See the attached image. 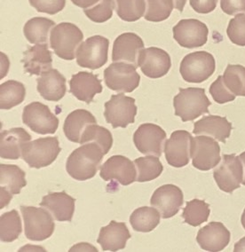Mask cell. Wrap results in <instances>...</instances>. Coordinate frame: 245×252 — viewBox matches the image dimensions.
Returning <instances> with one entry per match:
<instances>
[{
  "label": "cell",
  "instance_id": "cell-15",
  "mask_svg": "<svg viewBox=\"0 0 245 252\" xmlns=\"http://www.w3.org/2000/svg\"><path fill=\"white\" fill-rule=\"evenodd\" d=\"M193 137L188 131H173L164 144L166 161L171 166L182 168L188 164L191 158V144Z\"/></svg>",
  "mask_w": 245,
  "mask_h": 252
},
{
  "label": "cell",
  "instance_id": "cell-31",
  "mask_svg": "<svg viewBox=\"0 0 245 252\" xmlns=\"http://www.w3.org/2000/svg\"><path fill=\"white\" fill-rule=\"evenodd\" d=\"M161 214L157 209L144 207L138 208L130 217V223L132 228L137 232L149 233L159 225Z\"/></svg>",
  "mask_w": 245,
  "mask_h": 252
},
{
  "label": "cell",
  "instance_id": "cell-40",
  "mask_svg": "<svg viewBox=\"0 0 245 252\" xmlns=\"http://www.w3.org/2000/svg\"><path fill=\"white\" fill-rule=\"evenodd\" d=\"M114 7L113 0H100L96 5L84 10V13L94 23H105L112 17Z\"/></svg>",
  "mask_w": 245,
  "mask_h": 252
},
{
  "label": "cell",
  "instance_id": "cell-48",
  "mask_svg": "<svg viewBox=\"0 0 245 252\" xmlns=\"http://www.w3.org/2000/svg\"><path fill=\"white\" fill-rule=\"evenodd\" d=\"M173 3H174V8L179 10L180 12H182L186 5V0H173Z\"/></svg>",
  "mask_w": 245,
  "mask_h": 252
},
{
  "label": "cell",
  "instance_id": "cell-10",
  "mask_svg": "<svg viewBox=\"0 0 245 252\" xmlns=\"http://www.w3.org/2000/svg\"><path fill=\"white\" fill-rule=\"evenodd\" d=\"M109 41L102 36H93L82 43L77 51V63L82 68L98 69L108 62Z\"/></svg>",
  "mask_w": 245,
  "mask_h": 252
},
{
  "label": "cell",
  "instance_id": "cell-45",
  "mask_svg": "<svg viewBox=\"0 0 245 252\" xmlns=\"http://www.w3.org/2000/svg\"><path fill=\"white\" fill-rule=\"evenodd\" d=\"M218 0H190L191 7L198 14H209L217 6Z\"/></svg>",
  "mask_w": 245,
  "mask_h": 252
},
{
  "label": "cell",
  "instance_id": "cell-20",
  "mask_svg": "<svg viewBox=\"0 0 245 252\" xmlns=\"http://www.w3.org/2000/svg\"><path fill=\"white\" fill-rule=\"evenodd\" d=\"M144 49V43L135 33H123L114 42L112 61L125 62L138 68V58L141 51Z\"/></svg>",
  "mask_w": 245,
  "mask_h": 252
},
{
  "label": "cell",
  "instance_id": "cell-32",
  "mask_svg": "<svg viewBox=\"0 0 245 252\" xmlns=\"http://www.w3.org/2000/svg\"><path fill=\"white\" fill-rule=\"evenodd\" d=\"M26 95L25 86L15 80H8L0 86V108L11 109L23 103Z\"/></svg>",
  "mask_w": 245,
  "mask_h": 252
},
{
  "label": "cell",
  "instance_id": "cell-49",
  "mask_svg": "<svg viewBox=\"0 0 245 252\" xmlns=\"http://www.w3.org/2000/svg\"><path fill=\"white\" fill-rule=\"evenodd\" d=\"M239 158H240L242 163H243V166H244V180H243L242 184L244 185L245 187V151L244 153L241 154L240 156H239Z\"/></svg>",
  "mask_w": 245,
  "mask_h": 252
},
{
  "label": "cell",
  "instance_id": "cell-16",
  "mask_svg": "<svg viewBox=\"0 0 245 252\" xmlns=\"http://www.w3.org/2000/svg\"><path fill=\"white\" fill-rule=\"evenodd\" d=\"M138 66L146 77L160 78L169 72L172 62L168 53L164 50L150 47L141 50L138 58Z\"/></svg>",
  "mask_w": 245,
  "mask_h": 252
},
{
  "label": "cell",
  "instance_id": "cell-6",
  "mask_svg": "<svg viewBox=\"0 0 245 252\" xmlns=\"http://www.w3.org/2000/svg\"><path fill=\"white\" fill-rule=\"evenodd\" d=\"M216 69L213 54L205 51L187 54L182 60L180 72L182 78L188 83L200 84L212 77Z\"/></svg>",
  "mask_w": 245,
  "mask_h": 252
},
{
  "label": "cell",
  "instance_id": "cell-19",
  "mask_svg": "<svg viewBox=\"0 0 245 252\" xmlns=\"http://www.w3.org/2000/svg\"><path fill=\"white\" fill-rule=\"evenodd\" d=\"M231 234L221 222H211L198 231L196 242L204 251L221 252L230 243Z\"/></svg>",
  "mask_w": 245,
  "mask_h": 252
},
{
  "label": "cell",
  "instance_id": "cell-50",
  "mask_svg": "<svg viewBox=\"0 0 245 252\" xmlns=\"http://www.w3.org/2000/svg\"><path fill=\"white\" fill-rule=\"evenodd\" d=\"M241 222H242V225L244 226V228L245 229V209L244 212H243V215H242V218H241Z\"/></svg>",
  "mask_w": 245,
  "mask_h": 252
},
{
  "label": "cell",
  "instance_id": "cell-18",
  "mask_svg": "<svg viewBox=\"0 0 245 252\" xmlns=\"http://www.w3.org/2000/svg\"><path fill=\"white\" fill-rule=\"evenodd\" d=\"M135 163L122 156H113L100 167V176L105 180H117L122 186L136 181Z\"/></svg>",
  "mask_w": 245,
  "mask_h": 252
},
{
  "label": "cell",
  "instance_id": "cell-29",
  "mask_svg": "<svg viewBox=\"0 0 245 252\" xmlns=\"http://www.w3.org/2000/svg\"><path fill=\"white\" fill-rule=\"evenodd\" d=\"M25 172L14 164L0 165V191L5 194H18L27 186Z\"/></svg>",
  "mask_w": 245,
  "mask_h": 252
},
{
  "label": "cell",
  "instance_id": "cell-1",
  "mask_svg": "<svg viewBox=\"0 0 245 252\" xmlns=\"http://www.w3.org/2000/svg\"><path fill=\"white\" fill-rule=\"evenodd\" d=\"M104 153L99 145L95 142L86 143L75 149L68 157L66 170L74 180H90L100 169Z\"/></svg>",
  "mask_w": 245,
  "mask_h": 252
},
{
  "label": "cell",
  "instance_id": "cell-34",
  "mask_svg": "<svg viewBox=\"0 0 245 252\" xmlns=\"http://www.w3.org/2000/svg\"><path fill=\"white\" fill-rule=\"evenodd\" d=\"M210 205L203 200L194 199L186 203V207L183 210L182 218L186 224L192 226H199L209 219Z\"/></svg>",
  "mask_w": 245,
  "mask_h": 252
},
{
  "label": "cell",
  "instance_id": "cell-25",
  "mask_svg": "<svg viewBox=\"0 0 245 252\" xmlns=\"http://www.w3.org/2000/svg\"><path fill=\"white\" fill-rule=\"evenodd\" d=\"M39 94L49 101H59L67 92L66 78L57 70L51 68L36 79Z\"/></svg>",
  "mask_w": 245,
  "mask_h": 252
},
{
  "label": "cell",
  "instance_id": "cell-7",
  "mask_svg": "<svg viewBox=\"0 0 245 252\" xmlns=\"http://www.w3.org/2000/svg\"><path fill=\"white\" fill-rule=\"evenodd\" d=\"M131 63H114L104 70L106 86L118 93H132L140 85L141 77Z\"/></svg>",
  "mask_w": 245,
  "mask_h": 252
},
{
  "label": "cell",
  "instance_id": "cell-44",
  "mask_svg": "<svg viewBox=\"0 0 245 252\" xmlns=\"http://www.w3.org/2000/svg\"><path fill=\"white\" fill-rule=\"evenodd\" d=\"M220 7L228 15L245 13V0H220Z\"/></svg>",
  "mask_w": 245,
  "mask_h": 252
},
{
  "label": "cell",
  "instance_id": "cell-41",
  "mask_svg": "<svg viewBox=\"0 0 245 252\" xmlns=\"http://www.w3.org/2000/svg\"><path fill=\"white\" fill-rule=\"evenodd\" d=\"M227 34L233 44L245 46V14H236L230 20L227 27Z\"/></svg>",
  "mask_w": 245,
  "mask_h": 252
},
{
  "label": "cell",
  "instance_id": "cell-14",
  "mask_svg": "<svg viewBox=\"0 0 245 252\" xmlns=\"http://www.w3.org/2000/svg\"><path fill=\"white\" fill-rule=\"evenodd\" d=\"M166 140V132L154 124H143L135 131L133 142L141 153L160 158Z\"/></svg>",
  "mask_w": 245,
  "mask_h": 252
},
{
  "label": "cell",
  "instance_id": "cell-9",
  "mask_svg": "<svg viewBox=\"0 0 245 252\" xmlns=\"http://www.w3.org/2000/svg\"><path fill=\"white\" fill-rule=\"evenodd\" d=\"M136 115L135 99L122 94L112 95L105 103V119L114 129L126 128L128 125L134 123Z\"/></svg>",
  "mask_w": 245,
  "mask_h": 252
},
{
  "label": "cell",
  "instance_id": "cell-33",
  "mask_svg": "<svg viewBox=\"0 0 245 252\" xmlns=\"http://www.w3.org/2000/svg\"><path fill=\"white\" fill-rule=\"evenodd\" d=\"M22 221L18 212L13 210L0 218V239L4 243H13L22 234Z\"/></svg>",
  "mask_w": 245,
  "mask_h": 252
},
{
  "label": "cell",
  "instance_id": "cell-39",
  "mask_svg": "<svg viewBox=\"0 0 245 252\" xmlns=\"http://www.w3.org/2000/svg\"><path fill=\"white\" fill-rule=\"evenodd\" d=\"M145 17L149 22L159 23L168 19L174 8L173 0H146Z\"/></svg>",
  "mask_w": 245,
  "mask_h": 252
},
{
  "label": "cell",
  "instance_id": "cell-46",
  "mask_svg": "<svg viewBox=\"0 0 245 252\" xmlns=\"http://www.w3.org/2000/svg\"><path fill=\"white\" fill-rule=\"evenodd\" d=\"M100 0H71L74 5H77L78 7H81L84 9H87L96 5Z\"/></svg>",
  "mask_w": 245,
  "mask_h": 252
},
{
  "label": "cell",
  "instance_id": "cell-22",
  "mask_svg": "<svg viewBox=\"0 0 245 252\" xmlns=\"http://www.w3.org/2000/svg\"><path fill=\"white\" fill-rule=\"evenodd\" d=\"M31 140V136L23 128H13L1 132L0 157L3 159L17 160L22 157L23 148Z\"/></svg>",
  "mask_w": 245,
  "mask_h": 252
},
{
  "label": "cell",
  "instance_id": "cell-36",
  "mask_svg": "<svg viewBox=\"0 0 245 252\" xmlns=\"http://www.w3.org/2000/svg\"><path fill=\"white\" fill-rule=\"evenodd\" d=\"M89 142H95L100 146L104 155L109 153L113 145V137L111 132L102 126L93 124L87 127V130L82 136L80 144L84 145Z\"/></svg>",
  "mask_w": 245,
  "mask_h": 252
},
{
  "label": "cell",
  "instance_id": "cell-5",
  "mask_svg": "<svg viewBox=\"0 0 245 252\" xmlns=\"http://www.w3.org/2000/svg\"><path fill=\"white\" fill-rule=\"evenodd\" d=\"M25 235L29 240L41 242L54 234L55 224L50 212L43 208L22 206Z\"/></svg>",
  "mask_w": 245,
  "mask_h": 252
},
{
  "label": "cell",
  "instance_id": "cell-38",
  "mask_svg": "<svg viewBox=\"0 0 245 252\" xmlns=\"http://www.w3.org/2000/svg\"><path fill=\"white\" fill-rule=\"evenodd\" d=\"M117 14L124 22H136L145 14V0H116Z\"/></svg>",
  "mask_w": 245,
  "mask_h": 252
},
{
  "label": "cell",
  "instance_id": "cell-43",
  "mask_svg": "<svg viewBox=\"0 0 245 252\" xmlns=\"http://www.w3.org/2000/svg\"><path fill=\"white\" fill-rule=\"evenodd\" d=\"M30 4L39 13L53 15L62 11L66 0H30Z\"/></svg>",
  "mask_w": 245,
  "mask_h": 252
},
{
  "label": "cell",
  "instance_id": "cell-4",
  "mask_svg": "<svg viewBox=\"0 0 245 252\" xmlns=\"http://www.w3.org/2000/svg\"><path fill=\"white\" fill-rule=\"evenodd\" d=\"M61 151L57 137H46L24 145L22 158L31 168L40 169L55 162Z\"/></svg>",
  "mask_w": 245,
  "mask_h": 252
},
{
  "label": "cell",
  "instance_id": "cell-27",
  "mask_svg": "<svg viewBox=\"0 0 245 252\" xmlns=\"http://www.w3.org/2000/svg\"><path fill=\"white\" fill-rule=\"evenodd\" d=\"M231 130L232 124L227 121V117L207 116L195 122L193 132L195 135L211 136L219 142L226 143Z\"/></svg>",
  "mask_w": 245,
  "mask_h": 252
},
{
  "label": "cell",
  "instance_id": "cell-30",
  "mask_svg": "<svg viewBox=\"0 0 245 252\" xmlns=\"http://www.w3.org/2000/svg\"><path fill=\"white\" fill-rule=\"evenodd\" d=\"M53 27H55V23L50 19L35 17L24 25L23 33L31 44H47L48 34Z\"/></svg>",
  "mask_w": 245,
  "mask_h": 252
},
{
  "label": "cell",
  "instance_id": "cell-12",
  "mask_svg": "<svg viewBox=\"0 0 245 252\" xmlns=\"http://www.w3.org/2000/svg\"><path fill=\"white\" fill-rule=\"evenodd\" d=\"M214 180L218 189L228 194L240 188L244 180V166L239 157L224 155L222 160L214 171Z\"/></svg>",
  "mask_w": 245,
  "mask_h": 252
},
{
  "label": "cell",
  "instance_id": "cell-24",
  "mask_svg": "<svg viewBox=\"0 0 245 252\" xmlns=\"http://www.w3.org/2000/svg\"><path fill=\"white\" fill-rule=\"evenodd\" d=\"M24 71L30 75L41 76L53 66L52 53L47 44H36L24 52L22 60Z\"/></svg>",
  "mask_w": 245,
  "mask_h": 252
},
{
  "label": "cell",
  "instance_id": "cell-47",
  "mask_svg": "<svg viewBox=\"0 0 245 252\" xmlns=\"http://www.w3.org/2000/svg\"><path fill=\"white\" fill-rule=\"evenodd\" d=\"M234 252H245V236L244 238L241 239L240 241H239L238 243H236V244H235Z\"/></svg>",
  "mask_w": 245,
  "mask_h": 252
},
{
  "label": "cell",
  "instance_id": "cell-3",
  "mask_svg": "<svg viewBox=\"0 0 245 252\" xmlns=\"http://www.w3.org/2000/svg\"><path fill=\"white\" fill-rule=\"evenodd\" d=\"M83 39V32L75 24L60 23L51 32V48L60 58L72 61Z\"/></svg>",
  "mask_w": 245,
  "mask_h": 252
},
{
  "label": "cell",
  "instance_id": "cell-23",
  "mask_svg": "<svg viewBox=\"0 0 245 252\" xmlns=\"http://www.w3.org/2000/svg\"><path fill=\"white\" fill-rule=\"evenodd\" d=\"M130 238L131 234L126 225L112 220L109 225L101 227L97 242L104 252H118L125 248Z\"/></svg>",
  "mask_w": 245,
  "mask_h": 252
},
{
  "label": "cell",
  "instance_id": "cell-35",
  "mask_svg": "<svg viewBox=\"0 0 245 252\" xmlns=\"http://www.w3.org/2000/svg\"><path fill=\"white\" fill-rule=\"evenodd\" d=\"M134 163L137 167L138 177L136 181L138 182L151 181L158 178L163 172V164L160 162L159 158L154 156L137 158Z\"/></svg>",
  "mask_w": 245,
  "mask_h": 252
},
{
  "label": "cell",
  "instance_id": "cell-21",
  "mask_svg": "<svg viewBox=\"0 0 245 252\" xmlns=\"http://www.w3.org/2000/svg\"><path fill=\"white\" fill-rule=\"evenodd\" d=\"M69 92L77 99L90 104L96 94L102 92L101 81L92 73L81 72L73 75L69 81Z\"/></svg>",
  "mask_w": 245,
  "mask_h": 252
},
{
  "label": "cell",
  "instance_id": "cell-28",
  "mask_svg": "<svg viewBox=\"0 0 245 252\" xmlns=\"http://www.w3.org/2000/svg\"><path fill=\"white\" fill-rule=\"evenodd\" d=\"M95 117L86 109H77L70 113L65 119L64 134L69 141L80 144L82 136L87 127L96 124Z\"/></svg>",
  "mask_w": 245,
  "mask_h": 252
},
{
  "label": "cell",
  "instance_id": "cell-17",
  "mask_svg": "<svg viewBox=\"0 0 245 252\" xmlns=\"http://www.w3.org/2000/svg\"><path fill=\"white\" fill-rule=\"evenodd\" d=\"M184 202L182 189L175 185H163L156 189L150 203L158 210L163 219H170L177 214Z\"/></svg>",
  "mask_w": 245,
  "mask_h": 252
},
{
  "label": "cell",
  "instance_id": "cell-13",
  "mask_svg": "<svg viewBox=\"0 0 245 252\" xmlns=\"http://www.w3.org/2000/svg\"><path fill=\"white\" fill-rule=\"evenodd\" d=\"M173 37L184 48H197L208 40L209 30L204 23L195 19H185L173 27Z\"/></svg>",
  "mask_w": 245,
  "mask_h": 252
},
{
  "label": "cell",
  "instance_id": "cell-26",
  "mask_svg": "<svg viewBox=\"0 0 245 252\" xmlns=\"http://www.w3.org/2000/svg\"><path fill=\"white\" fill-rule=\"evenodd\" d=\"M75 202L76 200L65 192L50 193L43 197L40 206L46 208L55 220L70 222L75 212Z\"/></svg>",
  "mask_w": 245,
  "mask_h": 252
},
{
  "label": "cell",
  "instance_id": "cell-11",
  "mask_svg": "<svg viewBox=\"0 0 245 252\" xmlns=\"http://www.w3.org/2000/svg\"><path fill=\"white\" fill-rule=\"evenodd\" d=\"M191 158L193 166L197 170L210 171L221 160L220 147L211 136H197L192 140Z\"/></svg>",
  "mask_w": 245,
  "mask_h": 252
},
{
  "label": "cell",
  "instance_id": "cell-8",
  "mask_svg": "<svg viewBox=\"0 0 245 252\" xmlns=\"http://www.w3.org/2000/svg\"><path fill=\"white\" fill-rule=\"evenodd\" d=\"M24 125L38 134H54L59 127V119L45 104L35 101L23 108Z\"/></svg>",
  "mask_w": 245,
  "mask_h": 252
},
{
  "label": "cell",
  "instance_id": "cell-2",
  "mask_svg": "<svg viewBox=\"0 0 245 252\" xmlns=\"http://www.w3.org/2000/svg\"><path fill=\"white\" fill-rule=\"evenodd\" d=\"M211 105L204 88H180L179 94L173 99L175 115L183 122L194 121L202 115L208 114Z\"/></svg>",
  "mask_w": 245,
  "mask_h": 252
},
{
  "label": "cell",
  "instance_id": "cell-37",
  "mask_svg": "<svg viewBox=\"0 0 245 252\" xmlns=\"http://www.w3.org/2000/svg\"><path fill=\"white\" fill-rule=\"evenodd\" d=\"M223 80L228 90L236 96L245 97V68L242 65H228Z\"/></svg>",
  "mask_w": 245,
  "mask_h": 252
},
{
  "label": "cell",
  "instance_id": "cell-42",
  "mask_svg": "<svg viewBox=\"0 0 245 252\" xmlns=\"http://www.w3.org/2000/svg\"><path fill=\"white\" fill-rule=\"evenodd\" d=\"M210 94L214 100L218 104L227 103L236 99V95L228 90L224 80L223 76H218L217 80L212 84L210 87Z\"/></svg>",
  "mask_w": 245,
  "mask_h": 252
}]
</instances>
